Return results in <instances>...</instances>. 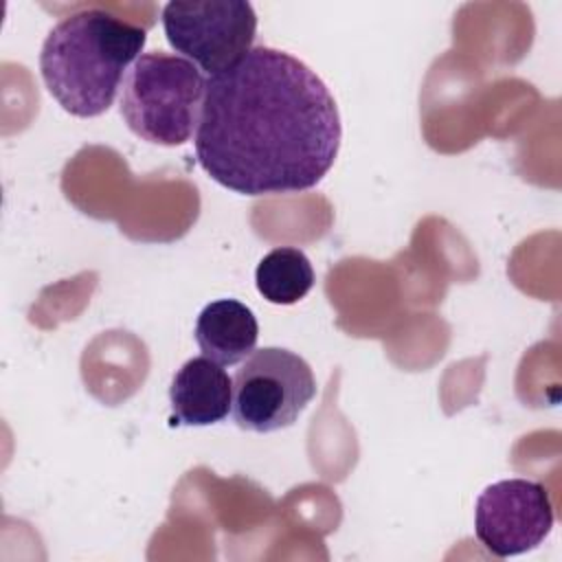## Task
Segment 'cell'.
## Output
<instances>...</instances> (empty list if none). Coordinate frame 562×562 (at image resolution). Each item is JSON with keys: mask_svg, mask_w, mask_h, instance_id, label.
Wrapping results in <instances>:
<instances>
[{"mask_svg": "<svg viewBox=\"0 0 562 562\" xmlns=\"http://www.w3.org/2000/svg\"><path fill=\"white\" fill-rule=\"evenodd\" d=\"M342 127L325 81L294 55L252 46L206 79L193 136L200 167L241 195L314 189L334 167Z\"/></svg>", "mask_w": 562, "mask_h": 562, "instance_id": "1", "label": "cell"}, {"mask_svg": "<svg viewBox=\"0 0 562 562\" xmlns=\"http://www.w3.org/2000/svg\"><path fill=\"white\" fill-rule=\"evenodd\" d=\"M145 42L143 26L101 7L75 11L59 20L42 44L44 86L72 116H99L112 105Z\"/></svg>", "mask_w": 562, "mask_h": 562, "instance_id": "2", "label": "cell"}, {"mask_svg": "<svg viewBox=\"0 0 562 562\" xmlns=\"http://www.w3.org/2000/svg\"><path fill=\"white\" fill-rule=\"evenodd\" d=\"M206 79L189 59L143 53L121 86V116L143 140L176 147L195 136Z\"/></svg>", "mask_w": 562, "mask_h": 562, "instance_id": "3", "label": "cell"}, {"mask_svg": "<svg viewBox=\"0 0 562 562\" xmlns=\"http://www.w3.org/2000/svg\"><path fill=\"white\" fill-rule=\"evenodd\" d=\"M316 395L312 367L283 347L255 349L233 375V419L241 430L292 426Z\"/></svg>", "mask_w": 562, "mask_h": 562, "instance_id": "4", "label": "cell"}, {"mask_svg": "<svg viewBox=\"0 0 562 562\" xmlns=\"http://www.w3.org/2000/svg\"><path fill=\"white\" fill-rule=\"evenodd\" d=\"M162 29L169 46L211 77L252 48L257 13L246 0H176L162 7Z\"/></svg>", "mask_w": 562, "mask_h": 562, "instance_id": "5", "label": "cell"}, {"mask_svg": "<svg viewBox=\"0 0 562 562\" xmlns=\"http://www.w3.org/2000/svg\"><path fill=\"white\" fill-rule=\"evenodd\" d=\"M553 503L547 487L529 479H503L487 485L474 505V533L496 558L527 553L553 529Z\"/></svg>", "mask_w": 562, "mask_h": 562, "instance_id": "6", "label": "cell"}, {"mask_svg": "<svg viewBox=\"0 0 562 562\" xmlns=\"http://www.w3.org/2000/svg\"><path fill=\"white\" fill-rule=\"evenodd\" d=\"M169 404L182 426L220 424L233 408V378L215 360L195 356L173 373Z\"/></svg>", "mask_w": 562, "mask_h": 562, "instance_id": "7", "label": "cell"}, {"mask_svg": "<svg viewBox=\"0 0 562 562\" xmlns=\"http://www.w3.org/2000/svg\"><path fill=\"white\" fill-rule=\"evenodd\" d=\"M259 323L248 305L235 299L209 303L195 321V342L202 356L217 364L244 362L257 347Z\"/></svg>", "mask_w": 562, "mask_h": 562, "instance_id": "8", "label": "cell"}, {"mask_svg": "<svg viewBox=\"0 0 562 562\" xmlns=\"http://www.w3.org/2000/svg\"><path fill=\"white\" fill-rule=\"evenodd\" d=\"M259 294L274 305H292L314 288V268L307 255L292 246L270 250L255 270Z\"/></svg>", "mask_w": 562, "mask_h": 562, "instance_id": "9", "label": "cell"}]
</instances>
